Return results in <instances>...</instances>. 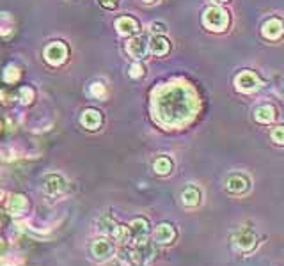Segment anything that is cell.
Instances as JSON below:
<instances>
[{
	"label": "cell",
	"instance_id": "8",
	"mask_svg": "<svg viewBox=\"0 0 284 266\" xmlns=\"http://www.w3.org/2000/svg\"><path fill=\"white\" fill-rule=\"evenodd\" d=\"M80 122H82L84 128L87 130H98L103 122V117L98 110L94 109H87L82 112V117H80Z\"/></svg>",
	"mask_w": 284,
	"mask_h": 266
},
{
	"label": "cell",
	"instance_id": "17",
	"mask_svg": "<svg viewBox=\"0 0 284 266\" xmlns=\"http://www.w3.org/2000/svg\"><path fill=\"white\" fill-rule=\"evenodd\" d=\"M130 233L135 234V238H142L148 234V220L146 218H135V220H132V223H130Z\"/></svg>",
	"mask_w": 284,
	"mask_h": 266
},
{
	"label": "cell",
	"instance_id": "23",
	"mask_svg": "<svg viewBox=\"0 0 284 266\" xmlns=\"http://www.w3.org/2000/svg\"><path fill=\"white\" fill-rule=\"evenodd\" d=\"M114 238H116L117 241H128L130 240V227H125V226H116L112 231Z\"/></svg>",
	"mask_w": 284,
	"mask_h": 266
},
{
	"label": "cell",
	"instance_id": "30",
	"mask_svg": "<svg viewBox=\"0 0 284 266\" xmlns=\"http://www.w3.org/2000/svg\"><path fill=\"white\" fill-rule=\"evenodd\" d=\"M109 266H123V263H121V261H112Z\"/></svg>",
	"mask_w": 284,
	"mask_h": 266
},
{
	"label": "cell",
	"instance_id": "3",
	"mask_svg": "<svg viewBox=\"0 0 284 266\" xmlns=\"http://www.w3.org/2000/svg\"><path fill=\"white\" fill-rule=\"evenodd\" d=\"M45 55V60L52 66H60L68 60V46L60 41H53L50 43L43 52Z\"/></svg>",
	"mask_w": 284,
	"mask_h": 266
},
{
	"label": "cell",
	"instance_id": "33",
	"mask_svg": "<svg viewBox=\"0 0 284 266\" xmlns=\"http://www.w3.org/2000/svg\"><path fill=\"white\" fill-rule=\"evenodd\" d=\"M2 197H4V190L0 188V199H2Z\"/></svg>",
	"mask_w": 284,
	"mask_h": 266
},
{
	"label": "cell",
	"instance_id": "26",
	"mask_svg": "<svg viewBox=\"0 0 284 266\" xmlns=\"http://www.w3.org/2000/svg\"><path fill=\"white\" fill-rule=\"evenodd\" d=\"M272 138L277 144H284V126H277V128L272 132Z\"/></svg>",
	"mask_w": 284,
	"mask_h": 266
},
{
	"label": "cell",
	"instance_id": "35",
	"mask_svg": "<svg viewBox=\"0 0 284 266\" xmlns=\"http://www.w3.org/2000/svg\"><path fill=\"white\" fill-rule=\"evenodd\" d=\"M133 266H140V264H133Z\"/></svg>",
	"mask_w": 284,
	"mask_h": 266
},
{
	"label": "cell",
	"instance_id": "31",
	"mask_svg": "<svg viewBox=\"0 0 284 266\" xmlns=\"http://www.w3.org/2000/svg\"><path fill=\"white\" fill-rule=\"evenodd\" d=\"M2 132H4V121L0 119V135H2Z\"/></svg>",
	"mask_w": 284,
	"mask_h": 266
},
{
	"label": "cell",
	"instance_id": "16",
	"mask_svg": "<svg viewBox=\"0 0 284 266\" xmlns=\"http://www.w3.org/2000/svg\"><path fill=\"white\" fill-rule=\"evenodd\" d=\"M254 243H256V238H254V234H252V233H240L235 238V245L240 250L252 249V247H254Z\"/></svg>",
	"mask_w": 284,
	"mask_h": 266
},
{
	"label": "cell",
	"instance_id": "19",
	"mask_svg": "<svg viewBox=\"0 0 284 266\" xmlns=\"http://www.w3.org/2000/svg\"><path fill=\"white\" fill-rule=\"evenodd\" d=\"M13 30H14V22H13V18H11V14L2 13L0 14V36L2 37L9 36Z\"/></svg>",
	"mask_w": 284,
	"mask_h": 266
},
{
	"label": "cell",
	"instance_id": "7",
	"mask_svg": "<svg viewBox=\"0 0 284 266\" xmlns=\"http://www.w3.org/2000/svg\"><path fill=\"white\" fill-rule=\"evenodd\" d=\"M284 34V23L279 18H270L263 25V36L267 39H279Z\"/></svg>",
	"mask_w": 284,
	"mask_h": 266
},
{
	"label": "cell",
	"instance_id": "25",
	"mask_svg": "<svg viewBox=\"0 0 284 266\" xmlns=\"http://www.w3.org/2000/svg\"><path fill=\"white\" fill-rule=\"evenodd\" d=\"M144 73H146V68L142 66V64L137 60V63H133L132 66H130V71H128V75L132 76L133 80H137V78H142L144 76Z\"/></svg>",
	"mask_w": 284,
	"mask_h": 266
},
{
	"label": "cell",
	"instance_id": "5",
	"mask_svg": "<svg viewBox=\"0 0 284 266\" xmlns=\"http://www.w3.org/2000/svg\"><path fill=\"white\" fill-rule=\"evenodd\" d=\"M235 84H236V87L244 92H252L261 87V80L258 78V75H254L252 71H241L240 75H236Z\"/></svg>",
	"mask_w": 284,
	"mask_h": 266
},
{
	"label": "cell",
	"instance_id": "13",
	"mask_svg": "<svg viewBox=\"0 0 284 266\" xmlns=\"http://www.w3.org/2000/svg\"><path fill=\"white\" fill-rule=\"evenodd\" d=\"M63 188H64V181H63V177L57 174L48 176L47 181H45V190H47V194L55 195V194H59V192H63Z\"/></svg>",
	"mask_w": 284,
	"mask_h": 266
},
{
	"label": "cell",
	"instance_id": "28",
	"mask_svg": "<svg viewBox=\"0 0 284 266\" xmlns=\"http://www.w3.org/2000/svg\"><path fill=\"white\" fill-rule=\"evenodd\" d=\"M99 4H102L103 7H107V9H116L119 0H99Z\"/></svg>",
	"mask_w": 284,
	"mask_h": 266
},
{
	"label": "cell",
	"instance_id": "14",
	"mask_svg": "<svg viewBox=\"0 0 284 266\" xmlns=\"http://www.w3.org/2000/svg\"><path fill=\"white\" fill-rule=\"evenodd\" d=\"M254 117L259 122H272L275 119V109L272 105H261L256 109Z\"/></svg>",
	"mask_w": 284,
	"mask_h": 266
},
{
	"label": "cell",
	"instance_id": "6",
	"mask_svg": "<svg viewBox=\"0 0 284 266\" xmlns=\"http://www.w3.org/2000/svg\"><path fill=\"white\" fill-rule=\"evenodd\" d=\"M114 25L121 36H135L139 32V22L133 20L132 16H119L116 18Z\"/></svg>",
	"mask_w": 284,
	"mask_h": 266
},
{
	"label": "cell",
	"instance_id": "15",
	"mask_svg": "<svg viewBox=\"0 0 284 266\" xmlns=\"http://www.w3.org/2000/svg\"><path fill=\"white\" fill-rule=\"evenodd\" d=\"M181 200L185 206H197L199 200H201V194L195 187H187L181 194Z\"/></svg>",
	"mask_w": 284,
	"mask_h": 266
},
{
	"label": "cell",
	"instance_id": "2",
	"mask_svg": "<svg viewBox=\"0 0 284 266\" xmlns=\"http://www.w3.org/2000/svg\"><path fill=\"white\" fill-rule=\"evenodd\" d=\"M202 23L205 27H208L210 30H224L229 23V14L228 11H224L222 7L213 6L208 7V9L202 13Z\"/></svg>",
	"mask_w": 284,
	"mask_h": 266
},
{
	"label": "cell",
	"instance_id": "4",
	"mask_svg": "<svg viewBox=\"0 0 284 266\" xmlns=\"http://www.w3.org/2000/svg\"><path fill=\"white\" fill-rule=\"evenodd\" d=\"M148 50H149V43L146 36H133L132 39L126 43V52H128V55L133 57L135 60L144 59Z\"/></svg>",
	"mask_w": 284,
	"mask_h": 266
},
{
	"label": "cell",
	"instance_id": "22",
	"mask_svg": "<svg viewBox=\"0 0 284 266\" xmlns=\"http://www.w3.org/2000/svg\"><path fill=\"white\" fill-rule=\"evenodd\" d=\"M34 89L32 87H27L24 86L20 89V91L16 92V98L20 99V103H24V105H29V103H32V99H34Z\"/></svg>",
	"mask_w": 284,
	"mask_h": 266
},
{
	"label": "cell",
	"instance_id": "32",
	"mask_svg": "<svg viewBox=\"0 0 284 266\" xmlns=\"http://www.w3.org/2000/svg\"><path fill=\"white\" fill-rule=\"evenodd\" d=\"M146 4H153V2H156V0H144Z\"/></svg>",
	"mask_w": 284,
	"mask_h": 266
},
{
	"label": "cell",
	"instance_id": "1",
	"mask_svg": "<svg viewBox=\"0 0 284 266\" xmlns=\"http://www.w3.org/2000/svg\"><path fill=\"white\" fill-rule=\"evenodd\" d=\"M155 112L162 125L181 126L190 121L197 110L194 92L187 86H164L153 94Z\"/></svg>",
	"mask_w": 284,
	"mask_h": 266
},
{
	"label": "cell",
	"instance_id": "27",
	"mask_svg": "<svg viewBox=\"0 0 284 266\" xmlns=\"http://www.w3.org/2000/svg\"><path fill=\"white\" fill-rule=\"evenodd\" d=\"M151 30L153 32H156V34H162V32H166L167 30V27H166V23H162V22H153Z\"/></svg>",
	"mask_w": 284,
	"mask_h": 266
},
{
	"label": "cell",
	"instance_id": "21",
	"mask_svg": "<svg viewBox=\"0 0 284 266\" xmlns=\"http://www.w3.org/2000/svg\"><path fill=\"white\" fill-rule=\"evenodd\" d=\"M155 171L156 174H169V172L172 171V161L169 160L167 156H160L155 160Z\"/></svg>",
	"mask_w": 284,
	"mask_h": 266
},
{
	"label": "cell",
	"instance_id": "24",
	"mask_svg": "<svg viewBox=\"0 0 284 266\" xmlns=\"http://www.w3.org/2000/svg\"><path fill=\"white\" fill-rule=\"evenodd\" d=\"M91 94L98 99H105L107 98V87L103 86L102 82H94L93 86H91Z\"/></svg>",
	"mask_w": 284,
	"mask_h": 266
},
{
	"label": "cell",
	"instance_id": "29",
	"mask_svg": "<svg viewBox=\"0 0 284 266\" xmlns=\"http://www.w3.org/2000/svg\"><path fill=\"white\" fill-rule=\"evenodd\" d=\"M4 250H6V243H4V241H2V240H0V254H2V252H4Z\"/></svg>",
	"mask_w": 284,
	"mask_h": 266
},
{
	"label": "cell",
	"instance_id": "10",
	"mask_svg": "<svg viewBox=\"0 0 284 266\" xmlns=\"http://www.w3.org/2000/svg\"><path fill=\"white\" fill-rule=\"evenodd\" d=\"M112 243L109 240H96L93 247H91V252L96 259H105V257H110L112 254Z\"/></svg>",
	"mask_w": 284,
	"mask_h": 266
},
{
	"label": "cell",
	"instance_id": "11",
	"mask_svg": "<svg viewBox=\"0 0 284 266\" xmlns=\"http://www.w3.org/2000/svg\"><path fill=\"white\" fill-rule=\"evenodd\" d=\"M169 48H171V45H169V39L164 36H155L151 41H149V50H151L153 55H166L169 52Z\"/></svg>",
	"mask_w": 284,
	"mask_h": 266
},
{
	"label": "cell",
	"instance_id": "9",
	"mask_svg": "<svg viewBox=\"0 0 284 266\" xmlns=\"http://www.w3.org/2000/svg\"><path fill=\"white\" fill-rule=\"evenodd\" d=\"M249 179L247 176H241V174H233L228 177V181H226V187H228L229 192H233V194H244V192L249 190Z\"/></svg>",
	"mask_w": 284,
	"mask_h": 266
},
{
	"label": "cell",
	"instance_id": "34",
	"mask_svg": "<svg viewBox=\"0 0 284 266\" xmlns=\"http://www.w3.org/2000/svg\"><path fill=\"white\" fill-rule=\"evenodd\" d=\"M213 2H217V4H222V2H226V0H213Z\"/></svg>",
	"mask_w": 284,
	"mask_h": 266
},
{
	"label": "cell",
	"instance_id": "18",
	"mask_svg": "<svg viewBox=\"0 0 284 266\" xmlns=\"http://www.w3.org/2000/svg\"><path fill=\"white\" fill-rule=\"evenodd\" d=\"M27 206V199H25V195H20V194H14V195H11V199H9V211L11 213H14V215H18V213H22L24 211V208Z\"/></svg>",
	"mask_w": 284,
	"mask_h": 266
},
{
	"label": "cell",
	"instance_id": "12",
	"mask_svg": "<svg viewBox=\"0 0 284 266\" xmlns=\"http://www.w3.org/2000/svg\"><path fill=\"white\" fill-rule=\"evenodd\" d=\"M174 240V229L169 223H160L155 231V241L156 243H171Z\"/></svg>",
	"mask_w": 284,
	"mask_h": 266
},
{
	"label": "cell",
	"instance_id": "20",
	"mask_svg": "<svg viewBox=\"0 0 284 266\" xmlns=\"http://www.w3.org/2000/svg\"><path fill=\"white\" fill-rule=\"evenodd\" d=\"M22 76V71L16 64H9L6 69H4V82L6 84H16Z\"/></svg>",
	"mask_w": 284,
	"mask_h": 266
}]
</instances>
